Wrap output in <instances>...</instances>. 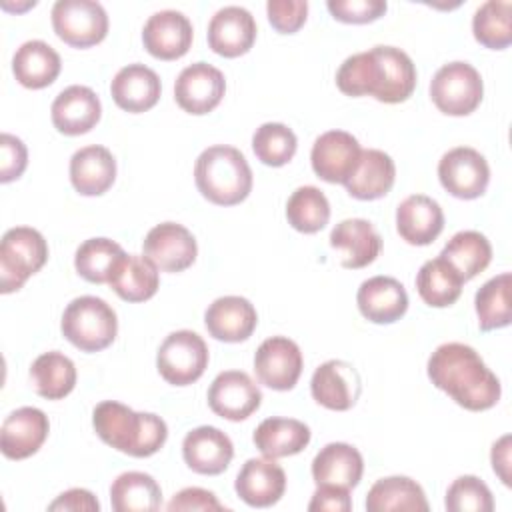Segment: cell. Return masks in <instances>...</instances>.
Returning a JSON list of instances; mask_svg holds the SVG:
<instances>
[{
	"label": "cell",
	"mask_w": 512,
	"mask_h": 512,
	"mask_svg": "<svg viewBox=\"0 0 512 512\" xmlns=\"http://www.w3.org/2000/svg\"><path fill=\"white\" fill-rule=\"evenodd\" d=\"M336 86L346 96L370 94L378 102L398 104L408 100L416 88V66L400 48L374 46L340 64Z\"/></svg>",
	"instance_id": "obj_1"
},
{
	"label": "cell",
	"mask_w": 512,
	"mask_h": 512,
	"mask_svg": "<svg viewBox=\"0 0 512 512\" xmlns=\"http://www.w3.org/2000/svg\"><path fill=\"white\" fill-rule=\"evenodd\" d=\"M426 370L432 384L466 410L482 412L500 400V380L468 344H440L430 354Z\"/></svg>",
	"instance_id": "obj_2"
},
{
	"label": "cell",
	"mask_w": 512,
	"mask_h": 512,
	"mask_svg": "<svg viewBox=\"0 0 512 512\" xmlns=\"http://www.w3.org/2000/svg\"><path fill=\"white\" fill-rule=\"evenodd\" d=\"M92 426L102 442L134 458L156 454L168 438V426L160 416L134 412L114 400H104L94 408Z\"/></svg>",
	"instance_id": "obj_3"
},
{
	"label": "cell",
	"mask_w": 512,
	"mask_h": 512,
	"mask_svg": "<svg viewBox=\"0 0 512 512\" xmlns=\"http://www.w3.org/2000/svg\"><path fill=\"white\" fill-rule=\"evenodd\" d=\"M194 180L200 194L218 206H234L248 198L252 190V170L234 146L206 148L194 166Z\"/></svg>",
	"instance_id": "obj_4"
},
{
	"label": "cell",
	"mask_w": 512,
	"mask_h": 512,
	"mask_svg": "<svg viewBox=\"0 0 512 512\" xmlns=\"http://www.w3.org/2000/svg\"><path fill=\"white\" fill-rule=\"evenodd\" d=\"M66 340L82 352H100L108 348L118 334L114 308L96 296L74 298L60 322Z\"/></svg>",
	"instance_id": "obj_5"
},
{
	"label": "cell",
	"mask_w": 512,
	"mask_h": 512,
	"mask_svg": "<svg viewBox=\"0 0 512 512\" xmlns=\"http://www.w3.org/2000/svg\"><path fill=\"white\" fill-rule=\"evenodd\" d=\"M48 260L44 236L30 226H16L4 232L0 242V292L20 290Z\"/></svg>",
	"instance_id": "obj_6"
},
{
	"label": "cell",
	"mask_w": 512,
	"mask_h": 512,
	"mask_svg": "<svg viewBox=\"0 0 512 512\" xmlns=\"http://www.w3.org/2000/svg\"><path fill=\"white\" fill-rule=\"evenodd\" d=\"M484 94L480 72L468 62H448L438 68L430 82V98L448 116L472 114Z\"/></svg>",
	"instance_id": "obj_7"
},
{
	"label": "cell",
	"mask_w": 512,
	"mask_h": 512,
	"mask_svg": "<svg viewBox=\"0 0 512 512\" xmlns=\"http://www.w3.org/2000/svg\"><path fill=\"white\" fill-rule=\"evenodd\" d=\"M156 366L168 384L188 386L208 368V346L196 332L176 330L160 344Z\"/></svg>",
	"instance_id": "obj_8"
},
{
	"label": "cell",
	"mask_w": 512,
	"mask_h": 512,
	"mask_svg": "<svg viewBox=\"0 0 512 512\" xmlns=\"http://www.w3.org/2000/svg\"><path fill=\"white\" fill-rule=\"evenodd\" d=\"M52 28L74 48H90L108 34V14L94 0H58L52 6Z\"/></svg>",
	"instance_id": "obj_9"
},
{
	"label": "cell",
	"mask_w": 512,
	"mask_h": 512,
	"mask_svg": "<svg viewBox=\"0 0 512 512\" xmlns=\"http://www.w3.org/2000/svg\"><path fill=\"white\" fill-rule=\"evenodd\" d=\"M438 178L444 190H448L452 196L460 200H474L486 192L490 168L478 150L458 146L440 158Z\"/></svg>",
	"instance_id": "obj_10"
},
{
	"label": "cell",
	"mask_w": 512,
	"mask_h": 512,
	"mask_svg": "<svg viewBox=\"0 0 512 512\" xmlns=\"http://www.w3.org/2000/svg\"><path fill=\"white\" fill-rule=\"evenodd\" d=\"M302 352L286 336L266 338L254 354V372L260 384L272 390H292L302 374Z\"/></svg>",
	"instance_id": "obj_11"
},
{
	"label": "cell",
	"mask_w": 512,
	"mask_h": 512,
	"mask_svg": "<svg viewBox=\"0 0 512 512\" xmlns=\"http://www.w3.org/2000/svg\"><path fill=\"white\" fill-rule=\"evenodd\" d=\"M262 392L242 370L220 372L208 388V406L220 418L240 422L260 408Z\"/></svg>",
	"instance_id": "obj_12"
},
{
	"label": "cell",
	"mask_w": 512,
	"mask_h": 512,
	"mask_svg": "<svg viewBox=\"0 0 512 512\" xmlns=\"http://www.w3.org/2000/svg\"><path fill=\"white\" fill-rule=\"evenodd\" d=\"M226 92L224 74L208 62H194L186 66L174 84V98L188 114L212 112Z\"/></svg>",
	"instance_id": "obj_13"
},
{
	"label": "cell",
	"mask_w": 512,
	"mask_h": 512,
	"mask_svg": "<svg viewBox=\"0 0 512 512\" xmlns=\"http://www.w3.org/2000/svg\"><path fill=\"white\" fill-rule=\"evenodd\" d=\"M360 154L362 148L350 132L328 130L316 138L310 162L316 176L324 182L346 184L360 160Z\"/></svg>",
	"instance_id": "obj_14"
},
{
	"label": "cell",
	"mask_w": 512,
	"mask_h": 512,
	"mask_svg": "<svg viewBox=\"0 0 512 512\" xmlns=\"http://www.w3.org/2000/svg\"><path fill=\"white\" fill-rule=\"evenodd\" d=\"M144 256L162 272H182L196 260V238L188 228L176 222L154 226L144 238Z\"/></svg>",
	"instance_id": "obj_15"
},
{
	"label": "cell",
	"mask_w": 512,
	"mask_h": 512,
	"mask_svg": "<svg viewBox=\"0 0 512 512\" xmlns=\"http://www.w3.org/2000/svg\"><path fill=\"white\" fill-rule=\"evenodd\" d=\"M312 398L336 412L350 410L362 392V378L358 370L344 360H328L320 364L310 380Z\"/></svg>",
	"instance_id": "obj_16"
},
{
	"label": "cell",
	"mask_w": 512,
	"mask_h": 512,
	"mask_svg": "<svg viewBox=\"0 0 512 512\" xmlns=\"http://www.w3.org/2000/svg\"><path fill=\"white\" fill-rule=\"evenodd\" d=\"M50 432L48 416L34 406L10 412L0 428V450L10 460H24L40 450Z\"/></svg>",
	"instance_id": "obj_17"
},
{
	"label": "cell",
	"mask_w": 512,
	"mask_h": 512,
	"mask_svg": "<svg viewBox=\"0 0 512 512\" xmlns=\"http://www.w3.org/2000/svg\"><path fill=\"white\" fill-rule=\"evenodd\" d=\"M192 24L178 10H160L152 14L142 30L144 48L158 60L182 58L192 46Z\"/></svg>",
	"instance_id": "obj_18"
},
{
	"label": "cell",
	"mask_w": 512,
	"mask_h": 512,
	"mask_svg": "<svg viewBox=\"0 0 512 512\" xmlns=\"http://www.w3.org/2000/svg\"><path fill=\"white\" fill-rule=\"evenodd\" d=\"M52 124L66 136H80L90 132L100 116L102 104L96 92L88 86H68L52 102Z\"/></svg>",
	"instance_id": "obj_19"
},
{
	"label": "cell",
	"mask_w": 512,
	"mask_h": 512,
	"mask_svg": "<svg viewBox=\"0 0 512 512\" xmlns=\"http://www.w3.org/2000/svg\"><path fill=\"white\" fill-rule=\"evenodd\" d=\"M256 40L254 16L242 6L220 8L208 24V46L224 58L246 54Z\"/></svg>",
	"instance_id": "obj_20"
},
{
	"label": "cell",
	"mask_w": 512,
	"mask_h": 512,
	"mask_svg": "<svg viewBox=\"0 0 512 512\" xmlns=\"http://www.w3.org/2000/svg\"><path fill=\"white\" fill-rule=\"evenodd\" d=\"M182 456L196 474H222L234 456L232 440L214 426H198L184 436Z\"/></svg>",
	"instance_id": "obj_21"
},
{
	"label": "cell",
	"mask_w": 512,
	"mask_h": 512,
	"mask_svg": "<svg viewBox=\"0 0 512 512\" xmlns=\"http://www.w3.org/2000/svg\"><path fill=\"white\" fill-rule=\"evenodd\" d=\"M234 488L248 506L268 508L282 498L286 474L274 458H250L240 468Z\"/></svg>",
	"instance_id": "obj_22"
},
{
	"label": "cell",
	"mask_w": 512,
	"mask_h": 512,
	"mask_svg": "<svg viewBox=\"0 0 512 512\" xmlns=\"http://www.w3.org/2000/svg\"><path fill=\"white\" fill-rule=\"evenodd\" d=\"M360 314L374 324H392L408 310V294L392 276H372L364 280L356 294Z\"/></svg>",
	"instance_id": "obj_23"
},
{
	"label": "cell",
	"mask_w": 512,
	"mask_h": 512,
	"mask_svg": "<svg viewBox=\"0 0 512 512\" xmlns=\"http://www.w3.org/2000/svg\"><path fill=\"white\" fill-rule=\"evenodd\" d=\"M444 228L440 204L424 194L404 198L396 208V230L412 246H428Z\"/></svg>",
	"instance_id": "obj_24"
},
{
	"label": "cell",
	"mask_w": 512,
	"mask_h": 512,
	"mask_svg": "<svg viewBox=\"0 0 512 512\" xmlns=\"http://www.w3.org/2000/svg\"><path fill=\"white\" fill-rule=\"evenodd\" d=\"M206 330L220 342L248 340L258 324L256 308L242 296L216 298L204 314Z\"/></svg>",
	"instance_id": "obj_25"
},
{
	"label": "cell",
	"mask_w": 512,
	"mask_h": 512,
	"mask_svg": "<svg viewBox=\"0 0 512 512\" xmlns=\"http://www.w3.org/2000/svg\"><path fill=\"white\" fill-rule=\"evenodd\" d=\"M330 246L340 254L344 268H364L376 260L382 250V238L364 218L338 222L330 232Z\"/></svg>",
	"instance_id": "obj_26"
},
{
	"label": "cell",
	"mask_w": 512,
	"mask_h": 512,
	"mask_svg": "<svg viewBox=\"0 0 512 512\" xmlns=\"http://www.w3.org/2000/svg\"><path fill=\"white\" fill-rule=\"evenodd\" d=\"M110 92L118 108L138 114L156 106L162 84L152 68L144 64H128L112 78Z\"/></svg>",
	"instance_id": "obj_27"
},
{
	"label": "cell",
	"mask_w": 512,
	"mask_h": 512,
	"mask_svg": "<svg viewBox=\"0 0 512 512\" xmlns=\"http://www.w3.org/2000/svg\"><path fill=\"white\" fill-rule=\"evenodd\" d=\"M116 180V160L104 146L92 144L70 158V182L82 196H100Z\"/></svg>",
	"instance_id": "obj_28"
},
{
	"label": "cell",
	"mask_w": 512,
	"mask_h": 512,
	"mask_svg": "<svg viewBox=\"0 0 512 512\" xmlns=\"http://www.w3.org/2000/svg\"><path fill=\"white\" fill-rule=\"evenodd\" d=\"M364 472L362 454L346 442L326 444L312 460V478L316 486L330 484L352 490Z\"/></svg>",
	"instance_id": "obj_29"
},
{
	"label": "cell",
	"mask_w": 512,
	"mask_h": 512,
	"mask_svg": "<svg viewBox=\"0 0 512 512\" xmlns=\"http://www.w3.org/2000/svg\"><path fill=\"white\" fill-rule=\"evenodd\" d=\"M396 180L394 160L376 148L362 150L360 160L344 184L348 194L356 200H376L390 192Z\"/></svg>",
	"instance_id": "obj_30"
},
{
	"label": "cell",
	"mask_w": 512,
	"mask_h": 512,
	"mask_svg": "<svg viewBox=\"0 0 512 512\" xmlns=\"http://www.w3.org/2000/svg\"><path fill=\"white\" fill-rule=\"evenodd\" d=\"M60 68H62V62L58 52L44 40L24 42L12 58V72L16 80L24 88H32V90L50 86L58 78Z\"/></svg>",
	"instance_id": "obj_31"
},
{
	"label": "cell",
	"mask_w": 512,
	"mask_h": 512,
	"mask_svg": "<svg viewBox=\"0 0 512 512\" xmlns=\"http://www.w3.org/2000/svg\"><path fill=\"white\" fill-rule=\"evenodd\" d=\"M422 486L408 476H388L372 484L366 496L368 512H428Z\"/></svg>",
	"instance_id": "obj_32"
},
{
	"label": "cell",
	"mask_w": 512,
	"mask_h": 512,
	"mask_svg": "<svg viewBox=\"0 0 512 512\" xmlns=\"http://www.w3.org/2000/svg\"><path fill=\"white\" fill-rule=\"evenodd\" d=\"M256 448L266 458H286L302 452L310 442V428L294 418H266L252 436Z\"/></svg>",
	"instance_id": "obj_33"
},
{
	"label": "cell",
	"mask_w": 512,
	"mask_h": 512,
	"mask_svg": "<svg viewBox=\"0 0 512 512\" xmlns=\"http://www.w3.org/2000/svg\"><path fill=\"white\" fill-rule=\"evenodd\" d=\"M108 284L126 302L150 300L158 286V268L152 260L138 254H124L110 274Z\"/></svg>",
	"instance_id": "obj_34"
},
{
	"label": "cell",
	"mask_w": 512,
	"mask_h": 512,
	"mask_svg": "<svg viewBox=\"0 0 512 512\" xmlns=\"http://www.w3.org/2000/svg\"><path fill=\"white\" fill-rule=\"evenodd\" d=\"M462 284L460 274L442 256L424 262L416 274V290L432 308L452 306L462 294Z\"/></svg>",
	"instance_id": "obj_35"
},
{
	"label": "cell",
	"mask_w": 512,
	"mask_h": 512,
	"mask_svg": "<svg viewBox=\"0 0 512 512\" xmlns=\"http://www.w3.org/2000/svg\"><path fill=\"white\" fill-rule=\"evenodd\" d=\"M30 380L36 394L46 400H60L76 386V366L58 350L44 352L32 362Z\"/></svg>",
	"instance_id": "obj_36"
},
{
	"label": "cell",
	"mask_w": 512,
	"mask_h": 512,
	"mask_svg": "<svg viewBox=\"0 0 512 512\" xmlns=\"http://www.w3.org/2000/svg\"><path fill=\"white\" fill-rule=\"evenodd\" d=\"M110 502L116 512H154L162 506V490L150 474L124 472L110 486Z\"/></svg>",
	"instance_id": "obj_37"
},
{
	"label": "cell",
	"mask_w": 512,
	"mask_h": 512,
	"mask_svg": "<svg viewBox=\"0 0 512 512\" xmlns=\"http://www.w3.org/2000/svg\"><path fill=\"white\" fill-rule=\"evenodd\" d=\"M440 256L454 266L464 282H468L486 270L492 260V246L484 234L476 230H462L448 240Z\"/></svg>",
	"instance_id": "obj_38"
},
{
	"label": "cell",
	"mask_w": 512,
	"mask_h": 512,
	"mask_svg": "<svg viewBox=\"0 0 512 512\" xmlns=\"http://www.w3.org/2000/svg\"><path fill=\"white\" fill-rule=\"evenodd\" d=\"M286 218L302 234L320 232L330 220V202L320 188L300 186L286 202Z\"/></svg>",
	"instance_id": "obj_39"
},
{
	"label": "cell",
	"mask_w": 512,
	"mask_h": 512,
	"mask_svg": "<svg viewBox=\"0 0 512 512\" xmlns=\"http://www.w3.org/2000/svg\"><path fill=\"white\" fill-rule=\"evenodd\" d=\"M510 284L512 276L510 272H502L494 278H490L474 298L476 314L480 330H498L510 324L512 310H510Z\"/></svg>",
	"instance_id": "obj_40"
},
{
	"label": "cell",
	"mask_w": 512,
	"mask_h": 512,
	"mask_svg": "<svg viewBox=\"0 0 512 512\" xmlns=\"http://www.w3.org/2000/svg\"><path fill=\"white\" fill-rule=\"evenodd\" d=\"M124 254L126 252L122 246L110 238H90L78 246L74 266L84 280L92 284H104L110 280L112 270Z\"/></svg>",
	"instance_id": "obj_41"
},
{
	"label": "cell",
	"mask_w": 512,
	"mask_h": 512,
	"mask_svg": "<svg viewBox=\"0 0 512 512\" xmlns=\"http://www.w3.org/2000/svg\"><path fill=\"white\" fill-rule=\"evenodd\" d=\"M512 4L508 0H488L484 2L472 18L474 38L490 48L504 50L512 42V20H510Z\"/></svg>",
	"instance_id": "obj_42"
},
{
	"label": "cell",
	"mask_w": 512,
	"mask_h": 512,
	"mask_svg": "<svg viewBox=\"0 0 512 512\" xmlns=\"http://www.w3.org/2000/svg\"><path fill=\"white\" fill-rule=\"evenodd\" d=\"M298 148L296 134L280 122H266L256 128L252 136V150L256 158L266 166H284L288 164Z\"/></svg>",
	"instance_id": "obj_43"
},
{
	"label": "cell",
	"mask_w": 512,
	"mask_h": 512,
	"mask_svg": "<svg viewBox=\"0 0 512 512\" xmlns=\"http://www.w3.org/2000/svg\"><path fill=\"white\" fill-rule=\"evenodd\" d=\"M444 506L450 512H492L494 500L490 488L478 476L466 474L450 484Z\"/></svg>",
	"instance_id": "obj_44"
},
{
	"label": "cell",
	"mask_w": 512,
	"mask_h": 512,
	"mask_svg": "<svg viewBox=\"0 0 512 512\" xmlns=\"http://www.w3.org/2000/svg\"><path fill=\"white\" fill-rule=\"evenodd\" d=\"M330 14L346 24H366L384 16L388 4L384 0H328Z\"/></svg>",
	"instance_id": "obj_45"
},
{
	"label": "cell",
	"mask_w": 512,
	"mask_h": 512,
	"mask_svg": "<svg viewBox=\"0 0 512 512\" xmlns=\"http://www.w3.org/2000/svg\"><path fill=\"white\" fill-rule=\"evenodd\" d=\"M266 12L276 32L294 34L306 22L308 2L306 0H268Z\"/></svg>",
	"instance_id": "obj_46"
},
{
	"label": "cell",
	"mask_w": 512,
	"mask_h": 512,
	"mask_svg": "<svg viewBox=\"0 0 512 512\" xmlns=\"http://www.w3.org/2000/svg\"><path fill=\"white\" fill-rule=\"evenodd\" d=\"M28 164V150L24 142L8 132L0 136V182H12L22 176Z\"/></svg>",
	"instance_id": "obj_47"
},
{
	"label": "cell",
	"mask_w": 512,
	"mask_h": 512,
	"mask_svg": "<svg viewBox=\"0 0 512 512\" xmlns=\"http://www.w3.org/2000/svg\"><path fill=\"white\" fill-rule=\"evenodd\" d=\"M170 512H180V510H200V512H210V510H224V506L218 502V498L204 488H184L166 506Z\"/></svg>",
	"instance_id": "obj_48"
},
{
	"label": "cell",
	"mask_w": 512,
	"mask_h": 512,
	"mask_svg": "<svg viewBox=\"0 0 512 512\" xmlns=\"http://www.w3.org/2000/svg\"><path fill=\"white\" fill-rule=\"evenodd\" d=\"M352 508L350 490L340 486L322 484L312 494V500L308 504V510H328V512H348Z\"/></svg>",
	"instance_id": "obj_49"
},
{
	"label": "cell",
	"mask_w": 512,
	"mask_h": 512,
	"mask_svg": "<svg viewBox=\"0 0 512 512\" xmlns=\"http://www.w3.org/2000/svg\"><path fill=\"white\" fill-rule=\"evenodd\" d=\"M48 510H62V512H98L100 502L90 490L84 488H70L62 492L50 506Z\"/></svg>",
	"instance_id": "obj_50"
},
{
	"label": "cell",
	"mask_w": 512,
	"mask_h": 512,
	"mask_svg": "<svg viewBox=\"0 0 512 512\" xmlns=\"http://www.w3.org/2000/svg\"><path fill=\"white\" fill-rule=\"evenodd\" d=\"M492 468L494 472L500 476V480L510 486V436H502L498 442H494L492 446Z\"/></svg>",
	"instance_id": "obj_51"
}]
</instances>
